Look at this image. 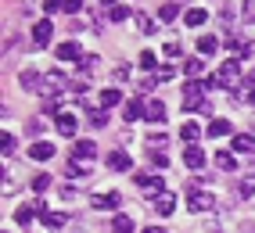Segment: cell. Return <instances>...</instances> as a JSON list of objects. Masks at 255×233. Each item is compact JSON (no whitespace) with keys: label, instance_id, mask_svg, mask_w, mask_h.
Listing matches in <instances>:
<instances>
[{"label":"cell","instance_id":"obj_1","mask_svg":"<svg viewBox=\"0 0 255 233\" xmlns=\"http://www.w3.org/2000/svg\"><path fill=\"white\" fill-rule=\"evenodd\" d=\"M212 90V79H191V82H183V108L187 111H201V97H205Z\"/></svg>","mask_w":255,"mask_h":233},{"label":"cell","instance_id":"obj_2","mask_svg":"<svg viewBox=\"0 0 255 233\" xmlns=\"http://www.w3.org/2000/svg\"><path fill=\"white\" fill-rule=\"evenodd\" d=\"M216 82L237 93V82H241V65H237V58H230V61H223V65H219V72H216Z\"/></svg>","mask_w":255,"mask_h":233},{"label":"cell","instance_id":"obj_3","mask_svg":"<svg viewBox=\"0 0 255 233\" xmlns=\"http://www.w3.org/2000/svg\"><path fill=\"white\" fill-rule=\"evenodd\" d=\"M65 86H69L65 72H47V76H43V82H40V90H43L47 101H50V97H58V90H65Z\"/></svg>","mask_w":255,"mask_h":233},{"label":"cell","instance_id":"obj_4","mask_svg":"<svg viewBox=\"0 0 255 233\" xmlns=\"http://www.w3.org/2000/svg\"><path fill=\"white\" fill-rule=\"evenodd\" d=\"M187 208H191V212H212L216 197L209 190H194V194H187Z\"/></svg>","mask_w":255,"mask_h":233},{"label":"cell","instance_id":"obj_5","mask_svg":"<svg viewBox=\"0 0 255 233\" xmlns=\"http://www.w3.org/2000/svg\"><path fill=\"white\" fill-rule=\"evenodd\" d=\"M54 129L61 133V137H76L79 122H76V115H72V111H58V115H54Z\"/></svg>","mask_w":255,"mask_h":233},{"label":"cell","instance_id":"obj_6","mask_svg":"<svg viewBox=\"0 0 255 233\" xmlns=\"http://www.w3.org/2000/svg\"><path fill=\"white\" fill-rule=\"evenodd\" d=\"M58 61H83V51H79V43L76 40H65V43H58Z\"/></svg>","mask_w":255,"mask_h":233},{"label":"cell","instance_id":"obj_7","mask_svg":"<svg viewBox=\"0 0 255 233\" xmlns=\"http://www.w3.org/2000/svg\"><path fill=\"white\" fill-rule=\"evenodd\" d=\"M183 161H187V169H205V151H201V147L198 144H191V147H187V151H183Z\"/></svg>","mask_w":255,"mask_h":233},{"label":"cell","instance_id":"obj_8","mask_svg":"<svg viewBox=\"0 0 255 233\" xmlns=\"http://www.w3.org/2000/svg\"><path fill=\"white\" fill-rule=\"evenodd\" d=\"M65 169H69V176H83V172L94 169V158H79V155H72L69 161H65Z\"/></svg>","mask_w":255,"mask_h":233},{"label":"cell","instance_id":"obj_9","mask_svg":"<svg viewBox=\"0 0 255 233\" xmlns=\"http://www.w3.org/2000/svg\"><path fill=\"white\" fill-rule=\"evenodd\" d=\"M50 32H54V25H50L47 18H40L36 25H32V40H36V47H47L50 43Z\"/></svg>","mask_w":255,"mask_h":233},{"label":"cell","instance_id":"obj_10","mask_svg":"<svg viewBox=\"0 0 255 233\" xmlns=\"http://www.w3.org/2000/svg\"><path fill=\"white\" fill-rule=\"evenodd\" d=\"M29 158L32 161H50V158H54V144L36 140V144H32V151H29Z\"/></svg>","mask_w":255,"mask_h":233},{"label":"cell","instance_id":"obj_11","mask_svg":"<svg viewBox=\"0 0 255 233\" xmlns=\"http://www.w3.org/2000/svg\"><path fill=\"white\" fill-rule=\"evenodd\" d=\"M155 212H158V215H173V212H176V194H169V190L158 194V197H155Z\"/></svg>","mask_w":255,"mask_h":233},{"label":"cell","instance_id":"obj_12","mask_svg":"<svg viewBox=\"0 0 255 233\" xmlns=\"http://www.w3.org/2000/svg\"><path fill=\"white\" fill-rule=\"evenodd\" d=\"M119 101H123V93H119L115 86H108V90H101V93H97V108H105V111L115 108Z\"/></svg>","mask_w":255,"mask_h":233},{"label":"cell","instance_id":"obj_13","mask_svg":"<svg viewBox=\"0 0 255 233\" xmlns=\"http://www.w3.org/2000/svg\"><path fill=\"white\" fill-rule=\"evenodd\" d=\"M144 119H147V122H162V119H165V104H162V101H147V104H144Z\"/></svg>","mask_w":255,"mask_h":233},{"label":"cell","instance_id":"obj_14","mask_svg":"<svg viewBox=\"0 0 255 233\" xmlns=\"http://www.w3.org/2000/svg\"><path fill=\"white\" fill-rule=\"evenodd\" d=\"M205 18H209V11H201V7H191V11L183 14V22L191 25V29H201V25H205Z\"/></svg>","mask_w":255,"mask_h":233},{"label":"cell","instance_id":"obj_15","mask_svg":"<svg viewBox=\"0 0 255 233\" xmlns=\"http://www.w3.org/2000/svg\"><path fill=\"white\" fill-rule=\"evenodd\" d=\"M216 165L223 172H234L237 169V158H234V151H216Z\"/></svg>","mask_w":255,"mask_h":233},{"label":"cell","instance_id":"obj_16","mask_svg":"<svg viewBox=\"0 0 255 233\" xmlns=\"http://www.w3.org/2000/svg\"><path fill=\"white\" fill-rule=\"evenodd\" d=\"M234 151H241V155H252V151H255V140L248 137V133H237V137H234Z\"/></svg>","mask_w":255,"mask_h":233},{"label":"cell","instance_id":"obj_17","mask_svg":"<svg viewBox=\"0 0 255 233\" xmlns=\"http://www.w3.org/2000/svg\"><path fill=\"white\" fill-rule=\"evenodd\" d=\"M144 115V101L140 97H133V101H126V122H137Z\"/></svg>","mask_w":255,"mask_h":233},{"label":"cell","instance_id":"obj_18","mask_svg":"<svg viewBox=\"0 0 255 233\" xmlns=\"http://www.w3.org/2000/svg\"><path fill=\"white\" fill-rule=\"evenodd\" d=\"M119 194H94V208H119Z\"/></svg>","mask_w":255,"mask_h":233},{"label":"cell","instance_id":"obj_19","mask_svg":"<svg viewBox=\"0 0 255 233\" xmlns=\"http://www.w3.org/2000/svg\"><path fill=\"white\" fill-rule=\"evenodd\" d=\"M108 165H112L115 172H129V169H133V161H129V155H123V151H119V155H112V158H108Z\"/></svg>","mask_w":255,"mask_h":233},{"label":"cell","instance_id":"obj_20","mask_svg":"<svg viewBox=\"0 0 255 233\" xmlns=\"http://www.w3.org/2000/svg\"><path fill=\"white\" fill-rule=\"evenodd\" d=\"M18 82H22V86H25V90H36V86H40V82H43V76H40V72H32V69H25V72L18 76Z\"/></svg>","mask_w":255,"mask_h":233},{"label":"cell","instance_id":"obj_21","mask_svg":"<svg viewBox=\"0 0 255 233\" xmlns=\"http://www.w3.org/2000/svg\"><path fill=\"white\" fill-rule=\"evenodd\" d=\"M252 194H255V176H245L241 183H237L234 197H241V201H245V197H252Z\"/></svg>","mask_w":255,"mask_h":233},{"label":"cell","instance_id":"obj_22","mask_svg":"<svg viewBox=\"0 0 255 233\" xmlns=\"http://www.w3.org/2000/svg\"><path fill=\"white\" fill-rule=\"evenodd\" d=\"M43 223H47L50 230H61L65 223H69V215H65V212H43Z\"/></svg>","mask_w":255,"mask_h":233},{"label":"cell","instance_id":"obj_23","mask_svg":"<svg viewBox=\"0 0 255 233\" xmlns=\"http://www.w3.org/2000/svg\"><path fill=\"white\" fill-rule=\"evenodd\" d=\"M198 137H201V126H194V122H187V126L180 129V140H183L187 147H191V144H194Z\"/></svg>","mask_w":255,"mask_h":233},{"label":"cell","instance_id":"obj_24","mask_svg":"<svg viewBox=\"0 0 255 233\" xmlns=\"http://www.w3.org/2000/svg\"><path fill=\"white\" fill-rule=\"evenodd\" d=\"M147 197H158V194H165V179L162 176H147Z\"/></svg>","mask_w":255,"mask_h":233},{"label":"cell","instance_id":"obj_25","mask_svg":"<svg viewBox=\"0 0 255 233\" xmlns=\"http://www.w3.org/2000/svg\"><path fill=\"white\" fill-rule=\"evenodd\" d=\"M140 69H147V76H155V69H162L158 58H155V51H144L140 54Z\"/></svg>","mask_w":255,"mask_h":233},{"label":"cell","instance_id":"obj_26","mask_svg":"<svg viewBox=\"0 0 255 233\" xmlns=\"http://www.w3.org/2000/svg\"><path fill=\"white\" fill-rule=\"evenodd\" d=\"M90 126H94V129H105V126H108L105 108H94V104H90Z\"/></svg>","mask_w":255,"mask_h":233},{"label":"cell","instance_id":"obj_27","mask_svg":"<svg viewBox=\"0 0 255 233\" xmlns=\"http://www.w3.org/2000/svg\"><path fill=\"white\" fill-rule=\"evenodd\" d=\"M227 133H230V122L227 119H212L209 122V137H227Z\"/></svg>","mask_w":255,"mask_h":233},{"label":"cell","instance_id":"obj_28","mask_svg":"<svg viewBox=\"0 0 255 233\" xmlns=\"http://www.w3.org/2000/svg\"><path fill=\"white\" fill-rule=\"evenodd\" d=\"M76 155H79V158H94V155H97L94 140H76Z\"/></svg>","mask_w":255,"mask_h":233},{"label":"cell","instance_id":"obj_29","mask_svg":"<svg viewBox=\"0 0 255 233\" xmlns=\"http://www.w3.org/2000/svg\"><path fill=\"white\" fill-rule=\"evenodd\" d=\"M97 65H101V58H97V54H83V61H79V69L87 72V76H94V72H97Z\"/></svg>","mask_w":255,"mask_h":233},{"label":"cell","instance_id":"obj_30","mask_svg":"<svg viewBox=\"0 0 255 233\" xmlns=\"http://www.w3.org/2000/svg\"><path fill=\"white\" fill-rule=\"evenodd\" d=\"M137 29H140V32H147V36H151V32L158 29V22L151 18V14H137Z\"/></svg>","mask_w":255,"mask_h":233},{"label":"cell","instance_id":"obj_31","mask_svg":"<svg viewBox=\"0 0 255 233\" xmlns=\"http://www.w3.org/2000/svg\"><path fill=\"white\" fill-rule=\"evenodd\" d=\"M129 14H133V11H129L126 4H115V7L108 11V18H112V22H126V18H129Z\"/></svg>","mask_w":255,"mask_h":233},{"label":"cell","instance_id":"obj_32","mask_svg":"<svg viewBox=\"0 0 255 233\" xmlns=\"http://www.w3.org/2000/svg\"><path fill=\"white\" fill-rule=\"evenodd\" d=\"M216 47H219L216 36H201V40H198V51H201V54H216Z\"/></svg>","mask_w":255,"mask_h":233},{"label":"cell","instance_id":"obj_33","mask_svg":"<svg viewBox=\"0 0 255 233\" xmlns=\"http://www.w3.org/2000/svg\"><path fill=\"white\" fill-rule=\"evenodd\" d=\"M201 69H205L201 58H187V61H183V72H187V76H201Z\"/></svg>","mask_w":255,"mask_h":233},{"label":"cell","instance_id":"obj_34","mask_svg":"<svg viewBox=\"0 0 255 233\" xmlns=\"http://www.w3.org/2000/svg\"><path fill=\"white\" fill-rule=\"evenodd\" d=\"M176 14H180V7H176V4H165V7L158 11V22H176Z\"/></svg>","mask_w":255,"mask_h":233},{"label":"cell","instance_id":"obj_35","mask_svg":"<svg viewBox=\"0 0 255 233\" xmlns=\"http://www.w3.org/2000/svg\"><path fill=\"white\" fill-rule=\"evenodd\" d=\"M115 233H133V219H129V215H115Z\"/></svg>","mask_w":255,"mask_h":233},{"label":"cell","instance_id":"obj_36","mask_svg":"<svg viewBox=\"0 0 255 233\" xmlns=\"http://www.w3.org/2000/svg\"><path fill=\"white\" fill-rule=\"evenodd\" d=\"M14 147H18V140H14L11 133H4V137H0V151H4V155H14Z\"/></svg>","mask_w":255,"mask_h":233},{"label":"cell","instance_id":"obj_37","mask_svg":"<svg viewBox=\"0 0 255 233\" xmlns=\"http://www.w3.org/2000/svg\"><path fill=\"white\" fill-rule=\"evenodd\" d=\"M162 54H165V58H180L183 51H180V43H176V40H165V47H162Z\"/></svg>","mask_w":255,"mask_h":233},{"label":"cell","instance_id":"obj_38","mask_svg":"<svg viewBox=\"0 0 255 233\" xmlns=\"http://www.w3.org/2000/svg\"><path fill=\"white\" fill-rule=\"evenodd\" d=\"M50 187V176H36V179H32V190H36V194H43Z\"/></svg>","mask_w":255,"mask_h":233},{"label":"cell","instance_id":"obj_39","mask_svg":"<svg viewBox=\"0 0 255 233\" xmlns=\"http://www.w3.org/2000/svg\"><path fill=\"white\" fill-rule=\"evenodd\" d=\"M241 14H245L248 22H255V0H245V4H241Z\"/></svg>","mask_w":255,"mask_h":233},{"label":"cell","instance_id":"obj_40","mask_svg":"<svg viewBox=\"0 0 255 233\" xmlns=\"http://www.w3.org/2000/svg\"><path fill=\"white\" fill-rule=\"evenodd\" d=\"M129 79V65L123 61V65H119V69H115V82H126Z\"/></svg>","mask_w":255,"mask_h":233},{"label":"cell","instance_id":"obj_41","mask_svg":"<svg viewBox=\"0 0 255 233\" xmlns=\"http://www.w3.org/2000/svg\"><path fill=\"white\" fill-rule=\"evenodd\" d=\"M155 76H158V79L165 82V79H173V76H176V69H173V65H162V69H158Z\"/></svg>","mask_w":255,"mask_h":233},{"label":"cell","instance_id":"obj_42","mask_svg":"<svg viewBox=\"0 0 255 233\" xmlns=\"http://www.w3.org/2000/svg\"><path fill=\"white\" fill-rule=\"evenodd\" d=\"M147 147H155V151H162V147H165V137H162V133H155V137H147Z\"/></svg>","mask_w":255,"mask_h":233},{"label":"cell","instance_id":"obj_43","mask_svg":"<svg viewBox=\"0 0 255 233\" xmlns=\"http://www.w3.org/2000/svg\"><path fill=\"white\" fill-rule=\"evenodd\" d=\"M151 161H155L158 165V169H165V165H169V155H162V151H155V155H147Z\"/></svg>","mask_w":255,"mask_h":233},{"label":"cell","instance_id":"obj_44","mask_svg":"<svg viewBox=\"0 0 255 233\" xmlns=\"http://www.w3.org/2000/svg\"><path fill=\"white\" fill-rule=\"evenodd\" d=\"M155 82H158V76H147V79H140V90H155Z\"/></svg>","mask_w":255,"mask_h":233},{"label":"cell","instance_id":"obj_45","mask_svg":"<svg viewBox=\"0 0 255 233\" xmlns=\"http://www.w3.org/2000/svg\"><path fill=\"white\" fill-rule=\"evenodd\" d=\"M65 7V0H47V4H43V11H61Z\"/></svg>","mask_w":255,"mask_h":233},{"label":"cell","instance_id":"obj_46","mask_svg":"<svg viewBox=\"0 0 255 233\" xmlns=\"http://www.w3.org/2000/svg\"><path fill=\"white\" fill-rule=\"evenodd\" d=\"M79 7H83V0H65V11H69V14L79 11Z\"/></svg>","mask_w":255,"mask_h":233},{"label":"cell","instance_id":"obj_47","mask_svg":"<svg viewBox=\"0 0 255 233\" xmlns=\"http://www.w3.org/2000/svg\"><path fill=\"white\" fill-rule=\"evenodd\" d=\"M245 82H248V86H252V93H255V69H252V72L245 76Z\"/></svg>","mask_w":255,"mask_h":233},{"label":"cell","instance_id":"obj_48","mask_svg":"<svg viewBox=\"0 0 255 233\" xmlns=\"http://www.w3.org/2000/svg\"><path fill=\"white\" fill-rule=\"evenodd\" d=\"M144 233H165V230H162V226H147Z\"/></svg>","mask_w":255,"mask_h":233},{"label":"cell","instance_id":"obj_49","mask_svg":"<svg viewBox=\"0 0 255 233\" xmlns=\"http://www.w3.org/2000/svg\"><path fill=\"white\" fill-rule=\"evenodd\" d=\"M101 4H108V7H115V0H101Z\"/></svg>","mask_w":255,"mask_h":233},{"label":"cell","instance_id":"obj_50","mask_svg":"<svg viewBox=\"0 0 255 233\" xmlns=\"http://www.w3.org/2000/svg\"><path fill=\"white\" fill-rule=\"evenodd\" d=\"M248 101H252V104H255V93H252V97H248Z\"/></svg>","mask_w":255,"mask_h":233},{"label":"cell","instance_id":"obj_51","mask_svg":"<svg viewBox=\"0 0 255 233\" xmlns=\"http://www.w3.org/2000/svg\"><path fill=\"white\" fill-rule=\"evenodd\" d=\"M4 233H7V230H4Z\"/></svg>","mask_w":255,"mask_h":233}]
</instances>
